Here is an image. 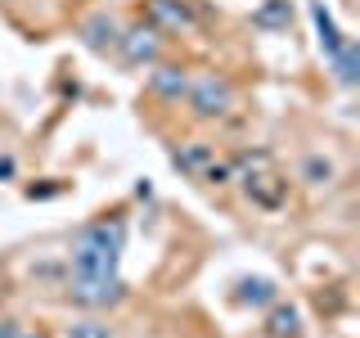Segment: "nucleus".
Returning a JSON list of instances; mask_svg holds the SVG:
<instances>
[{"label":"nucleus","instance_id":"nucleus-1","mask_svg":"<svg viewBox=\"0 0 360 338\" xmlns=\"http://www.w3.org/2000/svg\"><path fill=\"white\" fill-rule=\"evenodd\" d=\"M122 248H127V225L99 217V221H90L72 234L68 266H72V275H117Z\"/></svg>","mask_w":360,"mask_h":338},{"label":"nucleus","instance_id":"nucleus-2","mask_svg":"<svg viewBox=\"0 0 360 338\" xmlns=\"http://www.w3.org/2000/svg\"><path fill=\"white\" fill-rule=\"evenodd\" d=\"M189 113L198 122H217L234 108V82L225 73H194L189 77V95H185Z\"/></svg>","mask_w":360,"mask_h":338},{"label":"nucleus","instance_id":"nucleus-3","mask_svg":"<svg viewBox=\"0 0 360 338\" xmlns=\"http://www.w3.org/2000/svg\"><path fill=\"white\" fill-rule=\"evenodd\" d=\"M68 302L82 311H112L127 302L122 275H68Z\"/></svg>","mask_w":360,"mask_h":338},{"label":"nucleus","instance_id":"nucleus-4","mask_svg":"<svg viewBox=\"0 0 360 338\" xmlns=\"http://www.w3.org/2000/svg\"><path fill=\"white\" fill-rule=\"evenodd\" d=\"M162 32H153L149 23H131V27H122V37H117V50L112 54H122V63L127 68H153V63H162Z\"/></svg>","mask_w":360,"mask_h":338},{"label":"nucleus","instance_id":"nucleus-5","mask_svg":"<svg viewBox=\"0 0 360 338\" xmlns=\"http://www.w3.org/2000/svg\"><path fill=\"white\" fill-rule=\"evenodd\" d=\"M144 23L162 37H189L198 27V14L189 0H144Z\"/></svg>","mask_w":360,"mask_h":338},{"label":"nucleus","instance_id":"nucleus-6","mask_svg":"<svg viewBox=\"0 0 360 338\" xmlns=\"http://www.w3.org/2000/svg\"><path fill=\"white\" fill-rule=\"evenodd\" d=\"M239 185H243L248 203H252V208H262V212H279L288 203V176L279 172V167L248 172V176H239Z\"/></svg>","mask_w":360,"mask_h":338},{"label":"nucleus","instance_id":"nucleus-7","mask_svg":"<svg viewBox=\"0 0 360 338\" xmlns=\"http://www.w3.org/2000/svg\"><path fill=\"white\" fill-rule=\"evenodd\" d=\"M77 37L90 54H112L117 50V37H122V23L108 14V9H95V14H86L77 23Z\"/></svg>","mask_w":360,"mask_h":338},{"label":"nucleus","instance_id":"nucleus-8","mask_svg":"<svg viewBox=\"0 0 360 338\" xmlns=\"http://www.w3.org/2000/svg\"><path fill=\"white\" fill-rule=\"evenodd\" d=\"M149 73V95L153 99H162V104H185V95H189V68H180V63H153V68H144Z\"/></svg>","mask_w":360,"mask_h":338},{"label":"nucleus","instance_id":"nucleus-9","mask_svg":"<svg viewBox=\"0 0 360 338\" xmlns=\"http://www.w3.org/2000/svg\"><path fill=\"white\" fill-rule=\"evenodd\" d=\"M212 163H217V149L202 144V140H185V144H176V149H172V167H176L180 176H189V180H198Z\"/></svg>","mask_w":360,"mask_h":338},{"label":"nucleus","instance_id":"nucleus-10","mask_svg":"<svg viewBox=\"0 0 360 338\" xmlns=\"http://www.w3.org/2000/svg\"><path fill=\"white\" fill-rule=\"evenodd\" d=\"M266 338H302V311L292 307V302L275 298L266 307V325H262Z\"/></svg>","mask_w":360,"mask_h":338},{"label":"nucleus","instance_id":"nucleus-11","mask_svg":"<svg viewBox=\"0 0 360 338\" xmlns=\"http://www.w3.org/2000/svg\"><path fill=\"white\" fill-rule=\"evenodd\" d=\"M275 298H279V284L270 275H243L239 284H234V302H239V307H270Z\"/></svg>","mask_w":360,"mask_h":338},{"label":"nucleus","instance_id":"nucleus-12","mask_svg":"<svg viewBox=\"0 0 360 338\" xmlns=\"http://www.w3.org/2000/svg\"><path fill=\"white\" fill-rule=\"evenodd\" d=\"M288 23H292L288 0H262L252 9V27H262V32H288Z\"/></svg>","mask_w":360,"mask_h":338},{"label":"nucleus","instance_id":"nucleus-13","mask_svg":"<svg viewBox=\"0 0 360 338\" xmlns=\"http://www.w3.org/2000/svg\"><path fill=\"white\" fill-rule=\"evenodd\" d=\"M311 23H315V32H320V45H324V54H338L342 50V32H338V23H333V14L324 9V0H311Z\"/></svg>","mask_w":360,"mask_h":338},{"label":"nucleus","instance_id":"nucleus-14","mask_svg":"<svg viewBox=\"0 0 360 338\" xmlns=\"http://www.w3.org/2000/svg\"><path fill=\"white\" fill-rule=\"evenodd\" d=\"M329 63H333V73H338V86L352 90L356 86V68H360V45L356 41H342V50L329 54Z\"/></svg>","mask_w":360,"mask_h":338},{"label":"nucleus","instance_id":"nucleus-15","mask_svg":"<svg viewBox=\"0 0 360 338\" xmlns=\"http://www.w3.org/2000/svg\"><path fill=\"white\" fill-rule=\"evenodd\" d=\"M333 176H338L333 158H324V154H307V158H302V180H307V185H333Z\"/></svg>","mask_w":360,"mask_h":338},{"label":"nucleus","instance_id":"nucleus-16","mask_svg":"<svg viewBox=\"0 0 360 338\" xmlns=\"http://www.w3.org/2000/svg\"><path fill=\"white\" fill-rule=\"evenodd\" d=\"M262 167H275V154H270V149H239V154L230 158V172H234V180L248 176V172H262Z\"/></svg>","mask_w":360,"mask_h":338},{"label":"nucleus","instance_id":"nucleus-17","mask_svg":"<svg viewBox=\"0 0 360 338\" xmlns=\"http://www.w3.org/2000/svg\"><path fill=\"white\" fill-rule=\"evenodd\" d=\"M68 338H117V334H112V325L86 315V320H72V325H68Z\"/></svg>","mask_w":360,"mask_h":338},{"label":"nucleus","instance_id":"nucleus-18","mask_svg":"<svg viewBox=\"0 0 360 338\" xmlns=\"http://www.w3.org/2000/svg\"><path fill=\"white\" fill-rule=\"evenodd\" d=\"M198 180H202V185H230L234 172H230V163H221V158H217V163H212V167H207V172H202Z\"/></svg>","mask_w":360,"mask_h":338},{"label":"nucleus","instance_id":"nucleus-19","mask_svg":"<svg viewBox=\"0 0 360 338\" xmlns=\"http://www.w3.org/2000/svg\"><path fill=\"white\" fill-rule=\"evenodd\" d=\"M59 194V185H27V199H50Z\"/></svg>","mask_w":360,"mask_h":338},{"label":"nucleus","instance_id":"nucleus-20","mask_svg":"<svg viewBox=\"0 0 360 338\" xmlns=\"http://www.w3.org/2000/svg\"><path fill=\"white\" fill-rule=\"evenodd\" d=\"M0 338H22V325L18 320H0Z\"/></svg>","mask_w":360,"mask_h":338},{"label":"nucleus","instance_id":"nucleus-21","mask_svg":"<svg viewBox=\"0 0 360 338\" xmlns=\"http://www.w3.org/2000/svg\"><path fill=\"white\" fill-rule=\"evenodd\" d=\"M14 172H18V163H14V158L5 154V158H0V180H9V176H14Z\"/></svg>","mask_w":360,"mask_h":338},{"label":"nucleus","instance_id":"nucleus-22","mask_svg":"<svg viewBox=\"0 0 360 338\" xmlns=\"http://www.w3.org/2000/svg\"><path fill=\"white\" fill-rule=\"evenodd\" d=\"M22 338H27V334H22ZM37 338H41V334H37Z\"/></svg>","mask_w":360,"mask_h":338}]
</instances>
